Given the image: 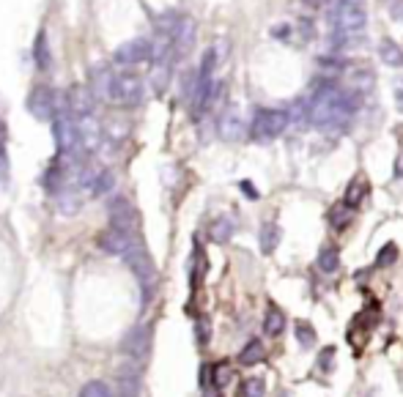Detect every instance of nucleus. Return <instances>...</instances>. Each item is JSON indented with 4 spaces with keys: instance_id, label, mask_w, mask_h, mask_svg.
<instances>
[{
    "instance_id": "obj_4",
    "label": "nucleus",
    "mask_w": 403,
    "mask_h": 397,
    "mask_svg": "<svg viewBox=\"0 0 403 397\" xmlns=\"http://www.w3.org/2000/svg\"><path fill=\"white\" fill-rule=\"evenodd\" d=\"M28 110L39 121H52L55 115H66L63 110V93H55L50 85H36L28 96Z\"/></svg>"
},
{
    "instance_id": "obj_1",
    "label": "nucleus",
    "mask_w": 403,
    "mask_h": 397,
    "mask_svg": "<svg viewBox=\"0 0 403 397\" xmlns=\"http://www.w3.org/2000/svg\"><path fill=\"white\" fill-rule=\"evenodd\" d=\"M357 110V96L338 82H321L307 102V121L318 129H340L351 121Z\"/></svg>"
},
{
    "instance_id": "obj_30",
    "label": "nucleus",
    "mask_w": 403,
    "mask_h": 397,
    "mask_svg": "<svg viewBox=\"0 0 403 397\" xmlns=\"http://www.w3.org/2000/svg\"><path fill=\"white\" fill-rule=\"evenodd\" d=\"M211 370V384L217 387V389H222L230 378H233V370L228 367V365H217V367H208Z\"/></svg>"
},
{
    "instance_id": "obj_37",
    "label": "nucleus",
    "mask_w": 403,
    "mask_h": 397,
    "mask_svg": "<svg viewBox=\"0 0 403 397\" xmlns=\"http://www.w3.org/2000/svg\"><path fill=\"white\" fill-rule=\"evenodd\" d=\"M395 176L403 179V154H398V159H395Z\"/></svg>"
},
{
    "instance_id": "obj_17",
    "label": "nucleus",
    "mask_w": 403,
    "mask_h": 397,
    "mask_svg": "<svg viewBox=\"0 0 403 397\" xmlns=\"http://www.w3.org/2000/svg\"><path fill=\"white\" fill-rule=\"evenodd\" d=\"M233 230H236V222H233L230 216H217V219L208 225V236H211V241H217V244L228 241V238L233 236Z\"/></svg>"
},
{
    "instance_id": "obj_3",
    "label": "nucleus",
    "mask_w": 403,
    "mask_h": 397,
    "mask_svg": "<svg viewBox=\"0 0 403 397\" xmlns=\"http://www.w3.org/2000/svg\"><path fill=\"white\" fill-rule=\"evenodd\" d=\"M105 102L116 104V107H138L143 102V80L132 71L113 74L107 93H105Z\"/></svg>"
},
{
    "instance_id": "obj_18",
    "label": "nucleus",
    "mask_w": 403,
    "mask_h": 397,
    "mask_svg": "<svg viewBox=\"0 0 403 397\" xmlns=\"http://www.w3.org/2000/svg\"><path fill=\"white\" fill-rule=\"evenodd\" d=\"M179 22H182V14H179V11H165V14H160V16L154 19V27H157V33H160L162 38H173Z\"/></svg>"
},
{
    "instance_id": "obj_38",
    "label": "nucleus",
    "mask_w": 403,
    "mask_h": 397,
    "mask_svg": "<svg viewBox=\"0 0 403 397\" xmlns=\"http://www.w3.org/2000/svg\"><path fill=\"white\" fill-rule=\"evenodd\" d=\"M241 190H244V192H247V195H250V198H258V192H255V190H252V187H250V184H247V181H244V184H241Z\"/></svg>"
},
{
    "instance_id": "obj_5",
    "label": "nucleus",
    "mask_w": 403,
    "mask_h": 397,
    "mask_svg": "<svg viewBox=\"0 0 403 397\" xmlns=\"http://www.w3.org/2000/svg\"><path fill=\"white\" fill-rule=\"evenodd\" d=\"M285 126H288V113L285 110H269V107H263V110L255 113L250 132H252L255 140L266 143V140L280 137L285 132Z\"/></svg>"
},
{
    "instance_id": "obj_11",
    "label": "nucleus",
    "mask_w": 403,
    "mask_h": 397,
    "mask_svg": "<svg viewBox=\"0 0 403 397\" xmlns=\"http://www.w3.org/2000/svg\"><path fill=\"white\" fill-rule=\"evenodd\" d=\"M135 244H138L135 233H124V230H116V227H107V230L99 233V247L105 252H110V255H121L124 258Z\"/></svg>"
},
{
    "instance_id": "obj_40",
    "label": "nucleus",
    "mask_w": 403,
    "mask_h": 397,
    "mask_svg": "<svg viewBox=\"0 0 403 397\" xmlns=\"http://www.w3.org/2000/svg\"><path fill=\"white\" fill-rule=\"evenodd\" d=\"M206 397H219V392H211V395H206Z\"/></svg>"
},
{
    "instance_id": "obj_12",
    "label": "nucleus",
    "mask_w": 403,
    "mask_h": 397,
    "mask_svg": "<svg viewBox=\"0 0 403 397\" xmlns=\"http://www.w3.org/2000/svg\"><path fill=\"white\" fill-rule=\"evenodd\" d=\"M149 348H151V326H149V324L135 326V329L124 337V343H121V351H124L127 356H132V359H143V356L149 354Z\"/></svg>"
},
{
    "instance_id": "obj_14",
    "label": "nucleus",
    "mask_w": 403,
    "mask_h": 397,
    "mask_svg": "<svg viewBox=\"0 0 403 397\" xmlns=\"http://www.w3.org/2000/svg\"><path fill=\"white\" fill-rule=\"evenodd\" d=\"M241 135H244V124H241L239 113L236 110L222 113V118H219V137L222 140H239Z\"/></svg>"
},
{
    "instance_id": "obj_20",
    "label": "nucleus",
    "mask_w": 403,
    "mask_h": 397,
    "mask_svg": "<svg viewBox=\"0 0 403 397\" xmlns=\"http://www.w3.org/2000/svg\"><path fill=\"white\" fill-rule=\"evenodd\" d=\"M113 187H116V176H113V170H99V176L94 179V184H91L88 190H91V198H102V195L113 192Z\"/></svg>"
},
{
    "instance_id": "obj_2",
    "label": "nucleus",
    "mask_w": 403,
    "mask_h": 397,
    "mask_svg": "<svg viewBox=\"0 0 403 397\" xmlns=\"http://www.w3.org/2000/svg\"><path fill=\"white\" fill-rule=\"evenodd\" d=\"M329 25L338 41H354L365 33L368 14L362 0H335L329 8Z\"/></svg>"
},
{
    "instance_id": "obj_39",
    "label": "nucleus",
    "mask_w": 403,
    "mask_h": 397,
    "mask_svg": "<svg viewBox=\"0 0 403 397\" xmlns=\"http://www.w3.org/2000/svg\"><path fill=\"white\" fill-rule=\"evenodd\" d=\"M307 5H321V3H327V0H305Z\"/></svg>"
},
{
    "instance_id": "obj_6",
    "label": "nucleus",
    "mask_w": 403,
    "mask_h": 397,
    "mask_svg": "<svg viewBox=\"0 0 403 397\" xmlns=\"http://www.w3.org/2000/svg\"><path fill=\"white\" fill-rule=\"evenodd\" d=\"M52 137H55L58 154H63V157H80L83 154L80 129H77V121L72 115H55L52 118Z\"/></svg>"
},
{
    "instance_id": "obj_28",
    "label": "nucleus",
    "mask_w": 403,
    "mask_h": 397,
    "mask_svg": "<svg viewBox=\"0 0 403 397\" xmlns=\"http://www.w3.org/2000/svg\"><path fill=\"white\" fill-rule=\"evenodd\" d=\"M241 397H266V384L263 378H247L241 384Z\"/></svg>"
},
{
    "instance_id": "obj_25",
    "label": "nucleus",
    "mask_w": 403,
    "mask_h": 397,
    "mask_svg": "<svg viewBox=\"0 0 403 397\" xmlns=\"http://www.w3.org/2000/svg\"><path fill=\"white\" fill-rule=\"evenodd\" d=\"M277 244H280V227H277L274 222H266V225L261 227V249L269 255V252H274Z\"/></svg>"
},
{
    "instance_id": "obj_15",
    "label": "nucleus",
    "mask_w": 403,
    "mask_h": 397,
    "mask_svg": "<svg viewBox=\"0 0 403 397\" xmlns=\"http://www.w3.org/2000/svg\"><path fill=\"white\" fill-rule=\"evenodd\" d=\"M368 181L362 179V176H357V179H351V184H349V190H346V195H343V205H349L351 211L354 208H360L365 198H368Z\"/></svg>"
},
{
    "instance_id": "obj_36",
    "label": "nucleus",
    "mask_w": 403,
    "mask_h": 397,
    "mask_svg": "<svg viewBox=\"0 0 403 397\" xmlns=\"http://www.w3.org/2000/svg\"><path fill=\"white\" fill-rule=\"evenodd\" d=\"M6 140H8V129H6V121L0 118V151H3V146H6Z\"/></svg>"
},
{
    "instance_id": "obj_27",
    "label": "nucleus",
    "mask_w": 403,
    "mask_h": 397,
    "mask_svg": "<svg viewBox=\"0 0 403 397\" xmlns=\"http://www.w3.org/2000/svg\"><path fill=\"white\" fill-rule=\"evenodd\" d=\"M338 266H340V252L335 247H324L318 252V269L327 271V274H332V271H338Z\"/></svg>"
},
{
    "instance_id": "obj_33",
    "label": "nucleus",
    "mask_w": 403,
    "mask_h": 397,
    "mask_svg": "<svg viewBox=\"0 0 403 397\" xmlns=\"http://www.w3.org/2000/svg\"><path fill=\"white\" fill-rule=\"evenodd\" d=\"M195 334H198V343H201V345L208 343V334H211V329H208V318H198V329H195Z\"/></svg>"
},
{
    "instance_id": "obj_8",
    "label": "nucleus",
    "mask_w": 403,
    "mask_h": 397,
    "mask_svg": "<svg viewBox=\"0 0 403 397\" xmlns=\"http://www.w3.org/2000/svg\"><path fill=\"white\" fill-rule=\"evenodd\" d=\"M94 104H96V96L91 93L88 85H72L69 91H63V110L74 121L94 115Z\"/></svg>"
},
{
    "instance_id": "obj_23",
    "label": "nucleus",
    "mask_w": 403,
    "mask_h": 397,
    "mask_svg": "<svg viewBox=\"0 0 403 397\" xmlns=\"http://www.w3.org/2000/svg\"><path fill=\"white\" fill-rule=\"evenodd\" d=\"M129 370H132V367H129ZM138 387H140L138 373H135V370L127 373V367H124V373L118 376V397H138Z\"/></svg>"
},
{
    "instance_id": "obj_26",
    "label": "nucleus",
    "mask_w": 403,
    "mask_h": 397,
    "mask_svg": "<svg viewBox=\"0 0 403 397\" xmlns=\"http://www.w3.org/2000/svg\"><path fill=\"white\" fill-rule=\"evenodd\" d=\"M171 60H165V63H157L154 66V74H151V85H154V91L157 93H165V88H168V82H171Z\"/></svg>"
},
{
    "instance_id": "obj_24",
    "label": "nucleus",
    "mask_w": 403,
    "mask_h": 397,
    "mask_svg": "<svg viewBox=\"0 0 403 397\" xmlns=\"http://www.w3.org/2000/svg\"><path fill=\"white\" fill-rule=\"evenodd\" d=\"M351 216H354V211H351L349 205L338 203V205H332V211H329V225H332L335 230H343V227L351 225Z\"/></svg>"
},
{
    "instance_id": "obj_22",
    "label": "nucleus",
    "mask_w": 403,
    "mask_h": 397,
    "mask_svg": "<svg viewBox=\"0 0 403 397\" xmlns=\"http://www.w3.org/2000/svg\"><path fill=\"white\" fill-rule=\"evenodd\" d=\"M33 58H36V66H39L41 71L50 69V44H47V33H44V30H39V36H36Z\"/></svg>"
},
{
    "instance_id": "obj_35",
    "label": "nucleus",
    "mask_w": 403,
    "mask_h": 397,
    "mask_svg": "<svg viewBox=\"0 0 403 397\" xmlns=\"http://www.w3.org/2000/svg\"><path fill=\"white\" fill-rule=\"evenodd\" d=\"M395 104H398V110L403 113V80L395 82Z\"/></svg>"
},
{
    "instance_id": "obj_21",
    "label": "nucleus",
    "mask_w": 403,
    "mask_h": 397,
    "mask_svg": "<svg viewBox=\"0 0 403 397\" xmlns=\"http://www.w3.org/2000/svg\"><path fill=\"white\" fill-rule=\"evenodd\" d=\"M379 55H382V60H384L387 66H403V49L393 41V38H384V41L379 44Z\"/></svg>"
},
{
    "instance_id": "obj_16",
    "label": "nucleus",
    "mask_w": 403,
    "mask_h": 397,
    "mask_svg": "<svg viewBox=\"0 0 403 397\" xmlns=\"http://www.w3.org/2000/svg\"><path fill=\"white\" fill-rule=\"evenodd\" d=\"M283 329H285V313L277 304H269L266 318H263V332L269 337H277V334H283Z\"/></svg>"
},
{
    "instance_id": "obj_32",
    "label": "nucleus",
    "mask_w": 403,
    "mask_h": 397,
    "mask_svg": "<svg viewBox=\"0 0 403 397\" xmlns=\"http://www.w3.org/2000/svg\"><path fill=\"white\" fill-rule=\"evenodd\" d=\"M395 258H398V247L387 244V247H382V252L376 258V266H390V263H395Z\"/></svg>"
},
{
    "instance_id": "obj_13",
    "label": "nucleus",
    "mask_w": 403,
    "mask_h": 397,
    "mask_svg": "<svg viewBox=\"0 0 403 397\" xmlns=\"http://www.w3.org/2000/svg\"><path fill=\"white\" fill-rule=\"evenodd\" d=\"M171 44H173V60L176 58H184L193 49V44H195V22L190 16H182V22H179V27H176V33L171 38Z\"/></svg>"
},
{
    "instance_id": "obj_29",
    "label": "nucleus",
    "mask_w": 403,
    "mask_h": 397,
    "mask_svg": "<svg viewBox=\"0 0 403 397\" xmlns=\"http://www.w3.org/2000/svg\"><path fill=\"white\" fill-rule=\"evenodd\" d=\"M296 340H299V345H305V348L316 345V332H313V326H310L307 321H299V324H296Z\"/></svg>"
},
{
    "instance_id": "obj_19",
    "label": "nucleus",
    "mask_w": 403,
    "mask_h": 397,
    "mask_svg": "<svg viewBox=\"0 0 403 397\" xmlns=\"http://www.w3.org/2000/svg\"><path fill=\"white\" fill-rule=\"evenodd\" d=\"M263 359H266V348H263L261 340H250V343L241 348V354H239V362H241V365H258V362H263Z\"/></svg>"
},
{
    "instance_id": "obj_34",
    "label": "nucleus",
    "mask_w": 403,
    "mask_h": 397,
    "mask_svg": "<svg viewBox=\"0 0 403 397\" xmlns=\"http://www.w3.org/2000/svg\"><path fill=\"white\" fill-rule=\"evenodd\" d=\"M332 356H335V348H324V356L318 359V367L329 370V365H332Z\"/></svg>"
},
{
    "instance_id": "obj_10",
    "label": "nucleus",
    "mask_w": 403,
    "mask_h": 397,
    "mask_svg": "<svg viewBox=\"0 0 403 397\" xmlns=\"http://www.w3.org/2000/svg\"><path fill=\"white\" fill-rule=\"evenodd\" d=\"M107 214H110V227L124 230V233H135V227H138V211H135V205L127 198L113 200L110 208H107Z\"/></svg>"
},
{
    "instance_id": "obj_7",
    "label": "nucleus",
    "mask_w": 403,
    "mask_h": 397,
    "mask_svg": "<svg viewBox=\"0 0 403 397\" xmlns=\"http://www.w3.org/2000/svg\"><path fill=\"white\" fill-rule=\"evenodd\" d=\"M124 260H127L129 271L140 280L143 296L149 299V296H151V288H154V282H157V269H154V263H151V255L146 252V247H143V244H135V247L124 255Z\"/></svg>"
},
{
    "instance_id": "obj_31",
    "label": "nucleus",
    "mask_w": 403,
    "mask_h": 397,
    "mask_svg": "<svg viewBox=\"0 0 403 397\" xmlns=\"http://www.w3.org/2000/svg\"><path fill=\"white\" fill-rule=\"evenodd\" d=\"M80 397H113V392H110V387L105 381H88L83 387Z\"/></svg>"
},
{
    "instance_id": "obj_9",
    "label": "nucleus",
    "mask_w": 403,
    "mask_h": 397,
    "mask_svg": "<svg viewBox=\"0 0 403 397\" xmlns=\"http://www.w3.org/2000/svg\"><path fill=\"white\" fill-rule=\"evenodd\" d=\"M113 60H116L118 66H138V63H146V60H151V41H149V38L124 41V44L113 52Z\"/></svg>"
}]
</instances>
